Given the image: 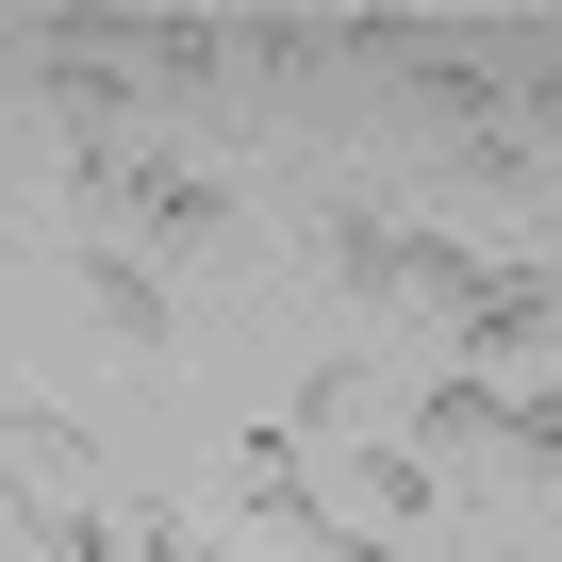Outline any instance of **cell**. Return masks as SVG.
Wrapping results in <instances>:
<instances>
[{
    "label": "cell",
    "instance_id": "obj_1",
    "mask_svg": "<svg viewBox=\"0 0 562 562\" xmlns=\"http://www.w3.org/2000/svg\"><path fill=\"white\" fill-rule=\"evenodd\" d=\"M546 315H562L546 265H480V299H463L447 331H463V364H513V348H546Z\"/></svg>",
    "mask_w": 562,
    "mask_h": 562
},
{
    "label": "cell",
    "instance_id": "obj_2",
    "mask_svg": "<svg viewBox=\"0 0 562 562\" xmlns=\"http://www.w3.org/2000/svg\"><path fill=\"white\" fill-rule=\"evenodd\" d=\"M496 463H513L529 496H562V381H529V397H496Z\"/></svg>",
    "mask_w": 562,
    "mask_h": 562
},
{
    "label": "cell",
    "instance_id": "obj_3",
    "mask_svg": "<svg viewBox=\"0 0 562 562\" xmlns=\"http://www.w3.org/2000/svg\"><path fill=\"white\" fill-rule=\"evenodd\" d=\"M83 281H100V331H116V348H166V281H149L133 248H100Z\"/></svg>",
    "mask_w": 562,
    "mask_h": 562
},
{
    "label": "cell",
    "instance_id": "obj_4",
    "mask_svg": "<svg viewBox=\"0 0 562 562\" xmlns=\"http://www.w3.org/2000/svg\"><path fill=\"white\" fill-rule=\"evenodd\" d=\"M0 447H18V480L50 496V480H83V430L50 414V397H18V414H0Z\"/></svg>",
    "mask_w": 562,
    "mask_h": 562
},
{
    "label": "cell",
    "instance_id": "obj_5",
    "mask_svg": "<svg viewBox=\"0 0 562 562\" xmlns=\"http://www.w3.org/2000/svg\"><path fill=\"white\" fill-rule=\"evenodd\" d=\"M364 513H381V529H430V463H414V430L364 447Z\"/></svg>",
    "mask_w": 562,
    "mask_h": 562
},
{
    "label": "cell",
    "instance_id": "obj_6",
    "mask_svg": "<svg viewBox=\"0 0 562 562\" xmlns=\"http://www.w3.org/2000/svg\"><path fill=\"white\" fill-rule=\"evenodd\" d=\"M232 496H248V513H281V529H299V513H315V480H299V447H281V430H265V447L232 463Z\"/></svg>",
    "mask_w": 562,
    "mask_h": 562
}]
</instances>
